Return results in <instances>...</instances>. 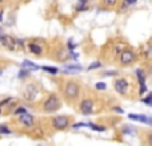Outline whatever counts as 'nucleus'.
Segmentation results:
<instances>
[{
	"label": "nucleus",
	"mask_w": 152,
	"mask_h": 146,
	"mask_svg": "<svg viewBox=\"0 0 152 146\" xmlns=\"http://www.w3.org/2000/svg\"><path fill=\"white\" fill-rule=\"evenodd\" d=\"M28 51L32 53V55H35V56H41L43 52H44V48H43L41 44L32 41V43L28 44Z\"/></svg>",
	"instance_id": "nucleus-8"
},
{
	"label": "nucleus",
	"mask_w": 152,
	"mask_h": 146,
	"mask_svg": "<svg viewBox=\"0 0 152 146\" xmlns=\"http://www.w3.org/2000/svg\"><path fill=\"white\" fill-rule=\"evenodd\" d=\"M0 113H1V110H0Z\"/></svg>",
	"instance_id": "nucleus-31"
},
{
	"label": "nucleus",
	"mask_w": 152,
	"mask_h": 146,
	"mask_svg": "<svg viewBox=\"0 0 152 146\" xmlns=\"http://www.w3.org/2000/svg\"><path fill=\"white\" fill-rule=\"evenodd\" d=\"M104 75L105 76H116V75H119V72H117V71H115V72H105Z\"/></svg>",
	"instance_id": "nucleus-27"
},
{
	"label": "nucleus",
	"mask_w": 152,
	"mask_h": 146,
	"mask_svg": "<svg viewBox=\"0 0 152 146\" xmlns=\"http://www.w3.org/2000/svg\"><path fill=\"white\" fill-rule=\"evenodd\" d=\"M112 110H114V112H116V113H121V114H123L124 113V110L121 108H117V106H115V108H112Z\"/></svg>",
	"instance_id": "nucleus-26"
},
{
	"label": "nucleus",
	"mask_w": 152,
	"mask_h": 146,
	"mask_svg": "<svg viewBox=\"0 0 152 146\" xmlns=\"http://www.w3.org/2000/svg\"><path fill=\"white\" fill-rule=\"evenodd\" d=\"M95 88H96L98 90H105V89H107V85H105L104 82H96V84H95Z\"/></svg>",
	"instance_id": "nucleus-23"
},
{
	"label": "nucleus",
	"mask_w": 152,
	"mask_h": 146,
	"mask_svg": "<svg viewBox=\"0 0 152 146\" xmlns=\"http://www.w3.org/2000/svg\"><path fill=\"white\" fill-rule=\"evenodd\" d=\"M25 113H27V110H25L24 108H17L15 110V114L16 116H23V114H25Z\"/></svg>",
	"instance_id": "nucleus-24"
},
{
	"label": "nucleus",
	"mask_w": 152,
	"mask_h": 146,
	"mask_svg": "<svg viewBox=\"0 0 152 146\" xmlns=\"http://www.w3.org/2000/svg\"><path fill=\"white\" fill-rule=\"evenodd\" d=\"M41 69L47 72V73H50V75H57L59 73V69L55 68V66H41Z\"/></svg>",
	"instance_id": "nucleus-15"
},
{
	"label": "nucleus",
	"mask_w": 152,
	"mask_h": 146,
	"mask_svg": "<svg viewBox=\"0 0 152 146\" xmlns=\"http://www.w3.org/2000/svg\"><path fill=\"white\" fill-rule=\"evenodd\" d=\"M93 106H95V102H93V100L92 98H83L80 101V105H79V110L82 114L84 116H89L93 113Z\"/></svg>",
	"instance_id": "nucleus-7"
},
{
	"label": "nucleus",
	"mask_w": 152,
	"mask_h": 146,
	"mask_svg": "<svg viewBox=\"0 0 152 146\" xmlns=\"http://www.w3.org/2000/svg\"><path fill=\"white\" fill-rule=\"evenodd\" d=\"M147 125L152 126V117H151V116H148V121H147Z\"/></svg>",
	"instance_id": "nucleus-28"
},
{
	"label": "nucleus",
	"mask_w": 152,
	"mask_h": 146,
	"mask_svg": "<svg viewBox=\"0 0 152 146\" xmlns=\"http://www.w3.org/2000/svg\"><path fill=\"white\" fill-rule=\"evenodd\" d=\"M1 73H3V71H1V69H0V76H1Z\"/></svg>",
	"instance_id": "nucleus-30"
},
{
	"label": "nucleus",
	"mask_w": 152,
	"mask_h": 146,
	"mask_svg": "<svg viewBox=\"0 0 152 146\" xmlns=\"http://www.w3.org/2000/svg\"><path fill=\"white\" fill-rule=\"evenodd\" d=\"M0 43L3 44V47H6L8 51H17L23 45V43L20 40H16L15 37H11V36H1Z\"/></svg>",
	"instance_id": "nucleus-6"
},
{
	"label": "nucleus",
	"mask_w": 152,
	"mask_h": 146,
	"mask_svg": "<svg viewBox=\"0 0 152 146\" xmlns=\"http://www.w3.org/2000/svg\"><path fill=\"white\" fill-rule=\"evenodd\" d=\"M142 102H144L148 106H152V93H149L148 96L144 97V98H142Z\"/></svg>",
	"instance_id": "nucleus-20"
},
{
	"label": "nucleus",
	"mask_w": 152,
	"mask_h": 146,
	"mask_svg": "<svg viewBox=\"0 0 152 146\" xmlns=\"http://www.w3.org/2000/svg\"><path fill=\"white\" fill-rule=\"evenodd\" d=\"M88 1L89 0H79L76 4V11H87L88 10Z\"/></svg>",
	"instance_id": "nucleus-12"
},
{
	"label": "nucleus",
	"mask_w": 152,
	"mask_h": 146,
	"mask_svg": "<svg viewBox=\"0 0 152 146\" xmlns=\"http://www.w3.org/2000/svg\"><path fill=\"white\" fill-rule=\"evenodd\" d=\"M100 3H101V6L105 7V8H114V7L117 6L119 0H101Z\"/></svg>",
	"instance_id": "nucleus-11"
},
{
	"label": "nucleus",
	"mask_w": 152,
	"mask_h": 146,
	"mask_svg": "<svg viewBox=\"0 0 152 146\" xmlns=\"http://www.w3.org/2000/svg\"><path fill=\"white\" fill-rule=\"evenodd\" d=\"M88 127H91L92 130H96V131H104L105 130L104 126H99V125H95V124H88Z\"/></svg>",
	"instance_id": "nucleus-19"
},
{
	"label": "nucleus",
	"mask_w": 152,
	"mask_h": 146,
	"mask_svg": "<svg viewBox=\"0 0 152 146\" xmlns=\"http://www.w3.org/2000/svg\"><path fill=\"white\" fill-rule=\"evenodd\" d=\"M117 60H119V65L121 68H127V66H131L132 64L137 61V53L136 51L133 48H130V47H126L117 56Z\"/></svg>",
	"instance_id": "nucleus-2"
},
{
	"label": "nucleus",
	"mask_w": 152,
	"mask_h": 146,
	"mask_svg": "<svg viewBox=\"0 0 152 146\" xmlns=\"http://www.w3.org/2000/svg\"><path fill=\"white\" fill-rule=\"evenodd\" d=\"M51 125H52V127L57 131L67 130V129L72 125V117H71V116H66V114L55 116V117L51 120Z\"/></svg>",
	"instance_id": "nucleus-4"
},
{
	"label": "nucleus",
	"mask_w": 152,
	"mask_h": 146,
	"mask_svg": "<svg viewBox=\"0 0 152 146\" xmlns=\"http://www.w3.org/2000/svg\"><path fill=\"white\" fill-rule=\"evenodd\" d=\"M101 66H103V64H101L100 61H93L91 64V65H88V71H93V69H100Z\"/></svg>",
	"instance_id": "nucleus-18"
},
{
	"label": "nucleus",
	"mask_w": 152,
	"mask_h": 146,
	"mask_svg": "<svg viewBox=\"0 0 152 146\" xmlns=\"http://www.w3.org/2000/svg\"><path fill=\"white\" fill-rule=\"evenodd\" d=\"M147 92V85L146 84H142L140 85V88H139V94L142 96V94H144Z\"/></svg>",
	"instance_id": "nucleus-25"
},
{
	"label": "nucleus",
	"mask_w": 152,
	"mask_h": 146,
	"mask_svg": "<svg viewBox=\"0 0 152 146\" xmlns=\"http://www.w3.org/2000/svg\"><path fill=\"white\" fill-rule=\"evenodd\" d=\"M66 69L67 71H75V72H79V71H82V65H77V64H70V65H66Z\"/></svg>",
	"instance_id": "nucleus-16"
},
{
	"label": "nucleus",
	"mask_w": 152,
	"mask_h": 146,
	"mask_svg": "<svg viewBox=\"0 0 152 146\" xmlns=\"http://www.w3.org/2000/svg\"><path fill=\"white\" fill-rule=\"evenodd\" d=\"M23 66H24V68H28L29 71H31V69H33V71H38V69L40 68L39 65H36V64H33V62L28 61V60H24V61H23Z\"/></svg>",
	"instance_id": "nucleus-14"
},
{
	"label": "nucleus",
	"mask_w": 152,
	"mask_h": 146,
	"mask_svg": "<svg viewBox=\"0 0 152 146\" xmlns=\"http://www.w3.org/2000/svg\"><path fill=\"white\" fill-rule=\"evenodd\" d=\"M1 36H3V31H1V28H0V39H1Z\"/></svg>",
	"instance_id": "nucleus-29"
},
{
	"label": "nucleus",
	"mask_w": 152,
	"mask_h": 146,
	"mask_svg": "<svg viewBox=\"0 0 152 146\" xmlns=\"http://www.w3.org/2000/svg\"><path fill=\"white\" fill-rule=\"evenodd\" d=\"M29 75V69H25V68H23L22 71L19 72V78H25L27 76Z\"/></svg>",
	"instance_id": "nucleus-22"
},
{
	"label": "nucleus",
	"mask_w": 152,
	"mask_h": 146,
	"mask_svg": "<svg viewBox=\"0 0 152 146\" xmlns=\"http://www.w3.org/2000/svg\"><path fill=\"white\" fill-rule=\"evenodd\" d=\"M0 134H11V129L7 127L6 125H0Z\"/></svg>",
	"instance_id": "nucleus-21"
},
{
	"label": "nucleus",
	"mask_w": 152,
	"mask_h": 146,
	"mask_svg": "<svg viewBox=\"0 0 152 146\" xmlns=\"http://www.w3.org/2000/svg\"><path fill=\"white\" fill-rule=\"evenodd\" d=\"M114 88L120 96L128 97V93H130V80L126 77L116 78L114 81Z\"/></svg>",
	"instance_id": "nucleus-5"
},
{
	"label": "nucleus",
	"mask_w": 152,
	"mask_h": 146,
	"mask_svg": "<svg viewBox=\"0 0 152 146\" xmlns=\"http://www.w3.org/2000/svg\"><path fill=\"white\" fill-rule=\"evenodd\" d=\"M143 143L144 146H152V129L143 131Z\"/></svg>",
	"instance_id": "nucleus-10"
},
{
	"label": "nucleus",
	"mask_w": 152,
	"mask_h": 146,
	"mask_svg": "<svg viewBox=\"0 0 152 146\" xmlns=\"http://www.w3.org/2000/svg\"><path fill=\"white\" fill-rule=\"evenodd\" d=\"M61 92H63V98L66 100L67 102L73 104L80 98L83 88H82V84L77 82L76 80H68L64 82Z\"/></svg>",
	"instance_id": "nucleus-1"
},
{
	"label": "nucleus",
	"mask_w": 152,
	"mask_h": 146,
	"mask_svg": "<svg viewBox=\"0 0 152 146\" xmlns=\"http://www.w3.org/2000/svg\"><path fill=\"white\" fill-rule=\"evenodd\" d=\"M137 0H123L121 3V8H128V7H132L133 4H136Z\"/></svg>",
	"instance_id": "nucleus-17"
},
{
	"label": "nucleus",
	"mask_w": 152,
	"mask_h": 146,
	"mask_svg": "<svg viewBox=\"0 0 152 146\" xmlns=\"http://www.w3.org/2000/svg\"><path fill=\"white\" fill-rule=\"evenodd\" d=\"M43 112L44 113H55L61 108V100L56 93H51L43 101Z\"/></svg>",
	"instance_id": "nucleus-3"
},
{
	"label": "nucleus",
	"mask_w": 152,
	"mask_h": 146,
	"mask_svg": "<svg viewBox=\"0 0 152 146\" xmlns=\"http://www.w3.org/2000/svg\"><path fill=\"white\" fill-rule=\"evenodd\" d=\"M19 121H20V124L25 127H32L35 125V118L32 117L31 114H28V113H25V114H23V116H19Z\"/></svg>",
	"instance_id": "nucleus-9"
},
{
	"label": "nucleus",
	"mask_w": 152,
	"mask_h": 146,
	"mask_svg": "<svg viewBox=\"0 0 152 146\" xmlns=\"http://www.w3.org/2000/svg\"><path fill=\"white\" fill-rule=\"evenodd\" d=\"M136 77H137V82L140 85L146 84V75H144V71L143 69H136Z\"/></svg>",
	"instance_id": "nucleus-13"
}]
</instances>
